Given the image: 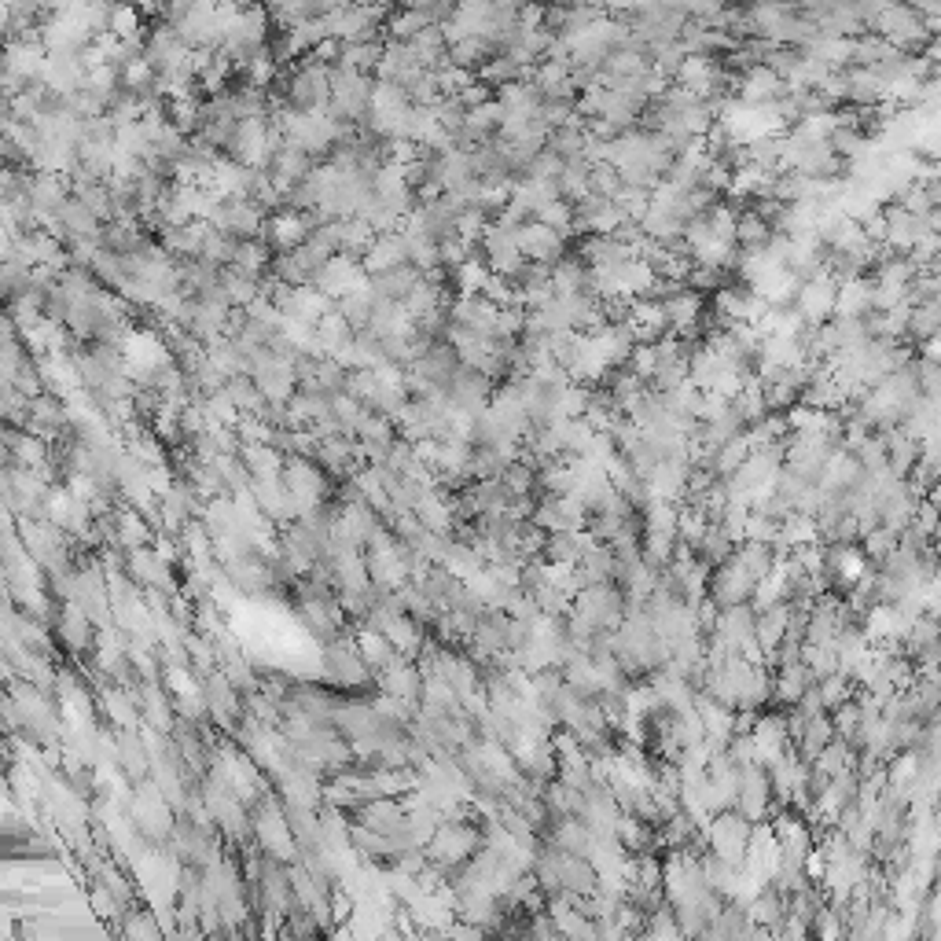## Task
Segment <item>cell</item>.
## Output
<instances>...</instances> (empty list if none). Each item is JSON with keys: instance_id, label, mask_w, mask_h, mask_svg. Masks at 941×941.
<instances>
[{"instance_id": "1", "label": "cell", "mask_w": 941, "mask_h": 941, "mask_svg": "<svg viewBox=\"0 0 941 941\" xmlns=\"http://www.w3.org/2000/svg\"><path fill=\"white\" fill-rule=\"evenodd\" d=\"M372 92H375V78L357 74V70H346V67H331L328 114L339 125L364 129V125H368V114H372Z\"/></svg>"}, {"instance_id": "2", "label": "cell", "mask_w": 941, "mask_h": 941, "mask_svg": "<svg viewBox=\"0 0 941 941\" xmlns=\"http://www.w3.org/2000/svg\"><path fill=\"white\" fill-rule=\"evenodd\" d=\"M284 144V129L273 114L269 118H247V122L236 125V137L228 144V159H236L239 166L247 170H269L276 148Z\"/></svg>"}, {"instance_id": "3", "label": "cell", "mask_w": 941, "mask_h": 941, "mask_svg": "<svg viewBox=\"0 0 941 941\" xmlns=\"http://www.w3.org/2000/svg\"><path fill=\"white\" fill-rule=\"evenodd\" d=\"M320 658H324L328 677L335 684H342V688H368V684H375V673L361 658L357 644H353V633L339 636V640H328V644L320 647Z\"/></svg>"}, {"instance_id": "4", "label": "cell", "mask_w": 941, "mask_h": 941, "mask_svg": "<svg viewBox=\"0 0 941 941\" xmlns=\"http://www.w3.org/2000/svg\"><path fill=\"white\" fill-rule=\"evenodd\" d=\"M250 379L258 383V390L265 394L269 405H287L291 397L298 394V375H295V361H287L280 353L265 350L250 368Z\"/></svg>"}, {"instance_id": "5", "label": "cell", "mask_w": 941, "mask_h": 941, "mask_svg": "<svg viewBox=\"0 0 941 941\" xmlns=\"http://www.w3.org/2000/svg\"><path fill=\"white\" fill-rule=\"evenodd\" d=\"M26 431L41 434V438H48V442H63V438H74V427H70V405H67V397L52 394V390H45V394L30 397V405H26Z\"/></svg>"}, {"instance_id": "6", "label": "cell", "mask_w": 941, "mask_h": 941, "mask_svg": "<svg viewBox=\"0 0 941 941\" xmlns=\"http://www.w3.org/2000/svg\"><path fill=\"white\" fill-rule=\"evenodd\" d=\"M265 221H269V214H265L254 199H221L214 217H210V225H214L221 236H232V239H258Z\"/></svg>"}, {"instance_id": "7", "label": "cell", "mask_w": 941, "mask_h": 941, "mask_svg": "<svg viewBox=\"0 0 941 941\" xmlns=\"http://www.w3.org/2000/svg\"><path fill=\"white\" fill-rule=\"evenodd\" d=\"M754 592H758V581L750 578V574L743 570V563H739L736 556L725 559L721 567L710 570V600H714L717 607H721V611L750 603V600H754Z\"/></svg>"}, {"instance_id": "8", "label": "cell", "mask_w": 941, "mask_h": 941, "mask_svg": "<svg viewBox=\"0 0 941 941\" xmlns=\"http://www.w3.org/2000/svg\"><path fill=\"white\" fill-rule=\"evenodd\" d=\"M320 162L309 155L298 140H291V137H284V144L276 148V155H273V162H269V177H273V184L280 188V192H295L298 184L302 181H309V173L317 170Z\"/></svg>"}, {"instance_id": "9", "label": "cell", "mask_w": 941, "mask_h": 941, "mask_svg": "<svg viewBox=\"0 0 941 941\" xmlns=\"http://www.w3.org/2000/svg\"><path fill=\"white\" fill-rule=\"evenodd\" d=\"M497 386H500L497 379H489V375L475 372V368H460L445 394L453 401V409H464V412H471V416H486V409L493 405Z\"/></svg>"}, {"instance_id": "10", "label": "cell", "mask_w": 941, "mask_h": 941, "mask_svg": "<svg viewBox=\"0 0 941 941\" xmlns=\"http://www.w3.org/2000/svg\"><path fill=\"white\" fill-rule=\"evenodd\" d=\"M835 302H839V284H835L828 273L805 280L798 298H794V306H798V313L805 317L809 328L831 324V320H835Z\"/></svg>"}, {"instance_id": "11", "label": "cell", "mask_w": 941, "mask_h": 941, "mask_svg": "<svg viewBox=\"0 0 941 941\" xmlns=\"http://www.w3.org/2000/svg\"><path fill=\"white\" fill-rule=\"evenodd\" d=\"M85 78H89V67H85L81 52H48L45 70H41V81H45L48 92L74 96L85 85Z\"/></svg>"}, {"instance_id": "12", "label": "cell", "mask_w": 941, "mask_h": 941, "mask_svg": "<svg viewBox=\"0 0 941 941\" xmlns=\"http://www.w3.org/2000/svg\"><path fill=\"white\" fill-rule=\"evenodd\" d=\"M519 247L526 254V261H541V265H559V261L570 254V239H563L559 232H552L541 221H526L519 228Z\"/></svg>"}, {"instance_id": "13", "label": "cell", "mask_w": 941, "mask_h": 941, "mask_svg": "<svg viewBox=\"0 0 941 941\" xmlns=\"http://www.w3.org/2000/svg\"><path fill=\"white\" fill-rule=\"evenodd\" d=\"M368 276H364L361 261L357 258H346V254H335V258L324 265V273L317 276V291L320 295H328L331 302H339V298H346L350 291H357V287L364 284Z\"/></svg>"}, {"instance_id": "14", "label": "cell", "mask_w": 941, "mask_h": 941, "mask_svg": "<svg viewBox=\"0 0 941 941\" xmlns=\"http://www.w3.org/2000/svg\"><path fill=\"white\" fill-rule=\"evenodd\" d=\"M409 265V247H405V236L401 232H386V236H375V243L368 247V254L361 258V269L368 280L390 273V269H401Z\"/></svg>"}, {"instance_id": "15", "label": "cell", "mask_w": 941, "mask_h": 941, "mask_svg": "<svg viewBox=\"0 0 941 941\" xmlns=\"http://www.w3.org/2000/svg\"><path fill=\"white\" fill-rule=\"evenodd\" d=\"M460 368H464V364H460V357H456L453 346H449V342H438V346H431L420 361L412 364L409 372H416L420 379H427L434 390H449V383L456 379Z\"/></svg>"}, {"instance_id": "16", "label": "cell", "mask_w": 941, "mask_h": 941, "mask_svg": "<svg viewBox=\"0 0 941 941\" xmlns=\"http://www.w3.org/2000/svg\"><path fill=\"white\" fill-rule=\"evenodd\" d=\"M552 287H556L559 298H570V295H596L592 291V269L589 261L581 258L578 250H570L567 258L559 261V265H552Z\"/></svg>"}, {"instance_id": "17", "label": "cell", "mask_w": 941, "mask_h": 941, "mask_svg": "<svg viewBox=\"0 0 941 941\" xmlns=\"http://www.w3.org/2000/svg\"><path fill=\"white\" fill-rule=\"evenodd\" d=\"M103 221L96 214H92L89 206L81 203L78 195H70V203L63 206V214H59V236L67 239H103Z\"/></svg>"}, {"instance_id": "18", "label": "cell", "mask_w": 941, "mask_h": 941, "mask_svg": "<svg viewBox=\"0 0 941 941\" xmlns=\"http://www.w3.org/2000/svg\"><path fill=\"white\" fill-rule=\"evenodd\" d=\"M883 442H886V460H890V475L894 478L912 475L919 467V460H923V442L912 438V434H905L901 427L883 434Z\"/></svg>"}, {"instance_id": "19", "label": "cell", "mask_w": 941, "mask_h": 941, "mask_svg": "<svg viewBox=\"0 0 941 941\" xmlns=\"http://www.w3.org/2000/svg\"><path fill=\"white\" fill-rule=\"evenodd\" d=\"M239 460L247 464L250 482H276V478H284L287 456L276 445H243Z\"/></svg>"}, {"instance_id": "20", "label": "cell", "mask_w": 941, "mask_h": 941, "mask_svg": "<svg viewBox=\"0 0 941 941\" xmlns=\"http://www.w3.org/2000/svg\"><path fill=\"white\" fill-rule=\"evenodd\" d=\"M221 394L228 397V405H232V409H236L243 420H261V416H265V409H269V401H265V394H261L258 383H254L250 375H236V379H228Z\"/></svg>"}, {"instance_id": "21", "label": "cell", "mask_w": 941, "mask_h": 941, "mask_svg": "<svg viewBox=\"0 0 941 941\" xmlns=\"http://www.w3.org/2000/svg\"><path fill=\"white\" fill-rule=\"evenodd\" d=\"M335 309L342 313V320L353 328V335H361V331L372 328V313H375V291H372V280H364L357 291H350L346 298H339L335 302Z\"/></svg>"}, {"instance_id": "22", "label": "cell", "mask_w": 941, "mask_h": 941, "mask_svg": "<svg viewBox=\"0 0 941 941\" xmlns=\"http://www.w3.org/2000/svg\"><path fill=\"white\" fill-rule=\"evenodd\" d=\"M776 239V232H772V225L765 221V217L758 214V210H750V206H739V217H736V247L739 250H765Z\"/></svg>"}, {"instance_id": "23", "label": "cell", "mask_w": 941, "mask_h": 941, "mask_svg": "<svg viewBox=\"0 0 941 941\" xmlns=\"http://www.w3.org/2000/svg\"><path fill=\"white\" fill-rule=\"evenodd\" d=\"M493 56H500V52L489 45L486 37H464V41H456V45L449 48V63H453L456 70H464V74H478Z\"/></svg>"}, {"instance_id": "24", "label": "cell", "mask_w": 941, "mask_h": 941, "mask_svg": "<svg viewBox=\"0 0 941 941\" xmlns=\"http://www.w3.org/2000/svg\"><path fill=\"white\" fill-rule=\"evenodd\" d=\"M423 273L416 269V265H401V269H390V273L375 276L372 280V291L375 298H390V302H405V298L412 295V287L420 284Z\"/></svg>"}, {"instance_id": "25", "label": "cell", "mask_w": 941, "mask_h": 941, "mask_svg": "<svg viewBox=\"0 0 941 941\" xmlns=\"http://www.w3.org/2000/svg\"><path fill=\"white\" fill-rule=\"evenodd\" d=\"M265 291H269V284L250 280V276L236 273V269H225V273H221V298H225L232 309H247L250 302H258Z\"/></svg>"}, {"instance_id": "26", "label": "cell", "mask_w": 941, "mask_h": 941, "mask_svg": "<svg viewBox=\"0 0 941 941\" xmlns=\"http://www.w3.org/2000/svg\"><path fill=\"white\" fill-rule=\"evenodd\" d=\"M482 85H489L493 92H500V89H508V85H519V81H530V70H522L515 59L508 56V52H500V56H493L486 63V67L478 70L475 74Z\"/></svg>"}, {"instance_id": "27", "label": "cell", "mask_w": 941, "mask_h": 941, "mask_svg": "<svg viewBox=\"0 0 941 941\" xmlns=\"http://www.w3.org/2000/svg\"><path fill=\"white\" fill-rule=\"evenodd\" d=\"M489 276H493V273H489L486 258H482V254H475L471 261H464L460 269H453V273H449V284H453L456 298H475V295H482V287H486Z\"/></svg>"}, {"instance_id": "28", "label": "cell", "mask_w": 941, "mask_h": 941, "mask_svg": "<svg viewBox=\"0 0 941 941\" xmlns=\"http://www.w3.org/2000/svg\"><path fill=\"white\" fill-rule=\"evenodd\" d=\"M397 438H401V434H397V423L390 420V416H383V412H372V409L361 412V420H357V442L386 445V449H390Z\"/></svg>"}, {"instance_id": "29", "label": "cell", "mask_w": 941, "mask_h": 941, "mask_svg": "<svg viewBox=\"0 0 941 941\" xmlns=\"http://www.w3.org/2000/svg\"><path fill=\"white\" fill-rule=\"evenodd\" d=\"M934 335H941V298L912 306V324H908V346H923Z\"/></svg>"}, {"instance_id": "30", "label": "cell", "mask_w": 941, "mask_h": 941, "mask_svg": "<svg viewBox=\"0 0 941 941\" xmlns=\"http://www.w3.org/2000/svg\"><path fill=\"white\" fill-rule=\"evenodd\" d=\"M857 464L868 471V475H886L890 471V460H886V442H883V434H872L868 442L857 449Z\"/></svg>"}, {"instance_id": "31", "label": "cell", "mask_w": 941, "mask_h": 941, "mask_svg": "<svg viewBox=\"0 0 941 941\" xmlns=\"http://www.w3.org/2000/svg\"><path fill=\"white\" fill-rule=\"evenodd\" d=\"M563 170H567V162L559 159L556 151L552 148H545L537 159L526 166V173L522 177H530V181H552V184H559V177H563Z\"/></svg>"}, {"instance_id": "32", "label": "cell", "mask_w": 941, "mask_h": 941, "mask_svg": "<svg viewBox=\"0 0 941 941\" xmlns=\"http://www.w3.org/2000/svg\"><path fill=\"white\" fill-rule=\"evenodd\" d=\"M434 114H438V122H442V129L449 133V137H460L467 129V107L460 100H442L438 107H434Z\"/></svg>"}, {"instance_id": "33", "label": "cell", "mask_w": 941, "mask_h": 941, "mask_svg": "<svg viewBox=\"0 0 941 941\" xmlns=\"http://www.w3.org/2000/svg\"><path fill=\"white\" fill-rule=\"evenodd\" d=\"M919 350H923V353H919V357H927V361L941 364V335H934V339H930V342H923Z\"/></svg>"}]
</instances>
